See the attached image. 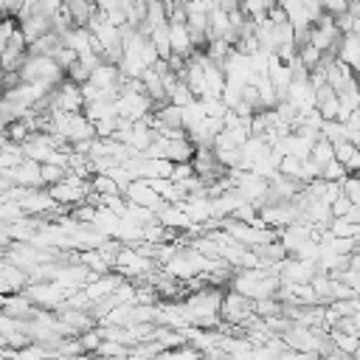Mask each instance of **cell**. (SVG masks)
<instances>
[{
    "label": "cell",
    "instance_id": "3",
    "mask_svg": "<svg viewBox=\"0 0 360 360\" xmlns=\"http://www.w3.org/2000/svg\"><path fill=\"white\" fill-rule=\"evenodd\" d=\"M65 11L73 17L76 25H87L90 17L98 11V6H96V0H65Z\"/></svg>",
    "mask_w": 360,
    "mask_h": 360
},
{
    "label": "cell",
    "instance_id": "6",
    "mask_svg": "<svg viewBox=\"0 0 360 360\" xmlns=\"http://www.w3.org/2000/svg\"><path fill=\"white\" fill-rule=\"evenodd\" d=\"M65 73H68V79L70 82H76V84H84V82H90V73H93V68L90 65H84L79 56L65 68Z\"/></svg>",
    "mask_w": 360,
    "mask_h": 360
},
{
    "label": "cell",
    "instance_id": "11",
    "mask_svg": "<svg viewBox=\"0 0 360 360\" xmlns=\"http://www.w3.org/2000/svg\"><path fill=\"white\" fill-rule=\"evenodd\" d=\"M96 6H98L101 11H110V8H115V6H118V0H96Z\"/></svg>",
    "mask_w": 360,
    "mask_h": 360
},
{
    "label": "cell",
    "instance_id": "1",
    "mask_svg": "<svg viewBox=\"0 0 360 360\" xmlns=\"http://www.w3.org/2000/svg\"><path fill=\"white\" fill-rule=\"evenodd\" d=\"M169 42H172V53H180V56H191L197 48L191 42V34H188V25L186 22H172L169 20Z\"/></svg>",
    "mask_w": 360,
    "mask_h": 360
},
{
    "label": "cell",
    "instance_id": "8",
    "mask_svg": "<svg viewBox=\"0 0 360 360\" xmlns=\"http://www.w3.org/2000/svg\"><path fill=\"white\" fill-rule=\"evenodd\" d=\"M352 208H354V202H352V200H349V194H343V191L332 200V217H346Z\"/></svg>",
    "mask_w": 360,
    "mask_h": 360
},
{
    "label": "cell",
    "instance_id": "2",
    "mask_svg": "<svg viewBox=\"0 0 360 360\" xmlns=\"http://www.w3.org/2000/svg\"><path fill=\"white\" fill-rule=\"evenodd\" d=\"M197 152V143L188 138V135H180V138H166V158L180 163V160H191Z\"/></svg>",
    "mask_w": 360,
    "mask_h": 360
},
{
    "label": "cell",
    "instance_id": "10",
    "mask_svg": "<svg viewBox=\"0 0 360 360\" xmlns=\"http://www.w3.org/2000/svg\"><path fill=\"white\" fill-rule=\"evenodd\" d=\"M76 56H79V53H76V51H73L70 45H62V48H59V51L53 53V59H56V62H59L62 68H68V65H70V62H73Z\"/></svg>",
    "mask_w": 360,
    "mask_h": 360
},
{
    "label": "cell",
    "instance_id": "9",
    "mask_svg": "<svg viewBox=\"0 0 360 360\" xmlns=\"http://www.w3.org/2000/svg\"><path fill=\"white\" fill-rule=\"evenodd\" d=\"M318 112H321L323 118H338V112H340V98L335 96V98H329V101L318 104Z\"/></svg>",
    "mask_w": 360,
    "mask_h": 360
},
{
    "label": "cell",
    "instance_id": "7",
    "mask_svg": "<svg viewBox=\"0 0 360 360\" xmlns=\"http://www.w3.org/2000/svg\"><path fill=\"white\" fill-rule=\"evenodd\" d=\"M346 174H349V172H346V163H340L338 158H332V160L321 169V177H323V180H343Z\"/></svg>",
    "mask_w": 360,
    "mask_h": 360
},
{
    "label": "cell",
    "instance_id": "5",
    "mask_svg": "<svg viewBox=\"0 0 360 360\" xmlns=\"http://www.w3.org/2000/svg\"><path fill=\"white\" fill-rule=\"evenodd\" d=\"M70 169L68 166H59V163H39V177H42V186H53L59 180H65Z\"/></svg>",
    "mask_w": 360,
    "mask_h": 360
},
{
    "label": "cell",
    "instance_id": "4",
    "mask_svg": "<svg viewBox=\"0 0 360 360\" xmlns=\"http://www.w3.org/2000/svg\"><path fill=\"white\" fill-rule=\"evenodd\" d=\"M332 343H335V354H354L360 346V335L343 332V329H329Z\"/></svg>",
    "mask_w": 360,
    "mask_h": 360
}]
</instances>
